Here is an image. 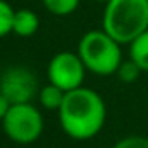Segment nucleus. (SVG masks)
Here are the masks:
<instances>
[{"instance_id": "1", "label": "nucleus", "mask_w": 148, "mask_h": 148, "mask_svg": "<svg viewBox=\"0 0 148 148\" xmlns=\"http://www.w3.org/2000/svg\"><path fill=\"white\" fill-rule=\"evenodd\" d=\"M58 119L63 132L77 141H87L101 132L106 122V105L99 92L86 86L66 92Z\"/></svg>"}, {"instance_id": "2", "label": "nucleus", "mask_w": 148, "mask_h": 148, "mask_svg": "<svg viewBox=\"0 0 148 148\" xmlns=\"http://www.w3.org/2000/svg\"><path fill=\"white\" fill-rule=\"evenodd\" d=\"M101 28L122 45H129L148 30V0H108Z\"/></svg>"}, {"instance_id": "3", "label": "nucleus", "mask_w": 148, "mask_h": 148, "mask_svg": "<svg viewBox=\"0 0 148 148\" xmlns=\"http://www.w3.org/2000/svg\"><path fill=\"white\" fill-rule=\"evenodd\" d=\"M77 52L82 63L86 64L87 71L99 77L115 75L120 63L124 61L122 44L117 42L103 28L84 33L79 40Z\"/></svg>"}, {"instance_id": "4", "label": "nucleus", "mask_w": 148, "mask_h": 148, "mask_svg": "<svg viewBox=\"0 0 148 148\" xmlns=\"http://www.w3.org/2000/svg\"><path fill=\"white\" fill-rule=\"evenodd\" d=\"M0 124L5 136L18 145H32L44 132V117L33 103L11 105Z\"/></svg>"}, {"instance_id": "5", "label": "nucleus", "mask_w": 148, "mask_h": 148, "mask_svg": "<svg viewBox=\"0 0 148 148\" xmlns=\"http://www.w3.org/2000/svg\"><path fill=\"white\" fill-rule=\"evenodd\" d=\"M86 71L87 68L82 63L79 52L61 51L54 54L47 64V79L51 84L61 87L64 92H70L84 86Z\"/></svg>"}, {"instance_id": "6", "label": "nucleus", "mask_w": 148, "mask_h": 148, "mask_svg": "<svg viewBox=\"0 0 148 148\" xmlns=\"http://www.w3.org/2000/svg\"><path fill=\"white\" fill-rule=\"evenodd\" d=\"M0 92L11 101V105L32 103L38 94L37 77L26 66H9L0 75Z\"/></svg>"}, {"instance_id": "7", "label": "nucleus", "mask_w": 148, "mask_h": 148, "mask_svg": "<svg viewBox=\"0 0 148 148\" xmlns=\"http://www.w3.org/2000/svg\"><path fill=\"white\" fill-rule=\"evenodd\" d=\"M40 19L35 11L32 9H14L12 16V33L23 38L33 37L38 32Z\"/></svg>"}, {"instance_id": "8", "label": "nucleus", "mask_w": 148, "mask_h": 148, "mask_svg": "<svg viewBox=\"0 0 148 148\" xmlns=\"http://www.w3.org/2000/svg\"><path fill=\"white\" fill-rule=\"evenodd\" d=\"M64 96H66V92L61 89V87H58V86H54V84H47V86H44V87H40L38 89V94H37V98H38V103L45 108V110H52V112H58L59 108H61V105H63V101H64Z\"/></svg>"}, {"instance_id": "9", "label": "nucleus", "mask_w": 148, "mask_h": 148, "mask_svg": "<svg viewBox=\"0 0 148 148\" xmlns=\"http://www.w3.org/2000/svg\"><path fill=\"white\" fill-rule=\"evenodd\" d=\"M129 58L134 59L143 71H148V30L129 44Z\"/></svg>"}, {"instance_id": "10", "label": "nucleus", "mask_w": 148, "mask_h": 148, "mask_svg": "<svg viewBox=\"0 0 148 148\" xmlns=\"http://www.w3.org/2000/svg\"><path fill=\"white\" fill-rule=\"evenodd\" d=\"M42 4L45 7V11H49L54 16L64 18L73 14L79 5H80V0H42Z\"/></svg>"}, {"instance_id": "11", "label": "nucleus", "mask_w": 148, "mask_h": 148, "mask_svg": "<svg viewBox=\"0 0 148 148\" xmlns=\"http://www.w3.org/2000/svg\"><path fill=\"white\" fill-rule=\"evenodd\" d=\"M143 73V70L139 68V64L134 61V59H124L122 63H120V66H119V70H117V73L115 75L119 77V80L120 82H124V84H134L138 79H139V75Z\"/></svg>"}, {"instance_id": "12", "label": "nucleus", "mask_w": 148, "mask_h": 148, "mask_svg": "<svg viewBox=\"0 0 148 148\" xmlns=\"http://www.w3.org/2000/svg\"><path fill=\"white\" fill-rule=\"evenodd\" d=\"M12 16L14 9L9 5V2L0 0V38L12 33Z\"/></svg>"}, {"instance_id": "13", "label": "nucleus", "mask_w": 148, "mask_h": 148, "mask_svg": "<svg viewBox=\"0 0 148 148\" xmlns=\"http://www.w3.org/2000/svg\"><path fill=\"white\" fill-rule=\"evenodd\" d=\"M112 148H148V138L139 136V134L125 136V138L119 139Z\"/></svg>"}, {"instance_id": "14", "label": "nucleus", "mask_w": 148, "mask_h": 148, "mask_svg": "<svg viewBox=\"0 0 148 148\" xmlns=\"http://www.w3.org/2000/svg\"><path fill=\"white\" fill-rule=\"evenodd\" d=\"M9 108H11V101L0 92V122L4 120V117L7 115V112H9Z\"/></svg>"}, {"instance_id": "15", "label": "nucleus", "mask_w": 148, "mask_h": 148, "mask_svg": "<svg viewBox=\"0 0 148 148\" xmlns=\"http://www.w3.org/2000/svg\"><path fill=\"white\" fill-rule=\"evenodd\" d=\"M98 2H103V4H106V2H108V0H98Z\"/></svg>"}]
</instances>
